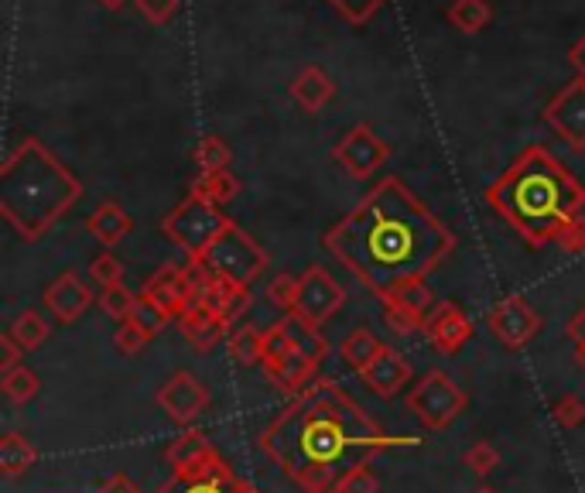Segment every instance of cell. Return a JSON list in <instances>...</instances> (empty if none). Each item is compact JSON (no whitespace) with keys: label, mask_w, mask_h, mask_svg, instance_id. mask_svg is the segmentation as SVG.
Instances as JSON below:
<instances>
[{"label":"cell","mask_w":585,"mask_h":493,"mask_svg":"<svg viewBox=\"0 0 585 493\" xmlns=\"http://www.w3.org/2000/svg\"><path fill=\"white\" fill-rule=\"evenodd\" d=\"M257 445L301 493H333L350 469L421 439L390 436L336 380L315 377L264 425Z\"/></svg>","instance_id":"cell-1"},{"label":"cell","mask_w":585,"mask_h":493,"mask_svg":"<svg viewBox=\"0 0 585 493\" xmlns=\"http://www.w3.org/2000/svg\"><path fill=\"white\" fill-rule=\"evenodd\" d=\"M486 206L531 250L558 241V233L585 209V185L561 165L545 144H531L517 161L483 192Z\"/></svg>","instance_id":"cell-3"},{"label":"cell","mask_w":585,"mask_h":493,"mask_svg":"<svg viewBox=\"0 0 585 493\" xmlns=\"http://www.w3.org/2000/svg\"><path fill=\"white\" fill-rule=\"evenodd\" d=\"M230 223L233 220L223 217L220 206H212L206 199H195V196H185L161 220V233L188 257V261H195V257H199L216 237H220Z\"/></svg>","instance_id":"cell-6"},{"label":"cell","mask_w":585,"mask_h":493,"mask_svg":"<svg viewBox=\"0 0 585 493\" xmlns=\"http://www.w3.org/2000/svg\"><path fill=\"white\" fill-rule=\"evenodd\" d=\"M176 477H182V480H188V483H220V486H230L236 477H233V466L216 453H206V456H199L195 463H188V466H182V469H176Z\"/></svg>","instance_id":"cell-25"},{"label":"cell","mask_w":585,"mask_h":493,"mask_svg":"<svg viewBox=\"0 0 585 493\" xmlns=\"http://www.w3.org/2000/svg\"><path fill=\"white\" fill-rule=\"evenodd\" d=\"M96 306L110 315V319H117V323H127L130 315H134V309H138V295L130 291L127 285H114V288H100V295H96Z\"/></svg>","instance_id":"cell-33"},{"label":"cell","mask_w":585,"mask_h":493,"mask_svg":"<svg viewBox=\"0 0 585 493\" xmlns=\"http://www.w3.org/2000/svg\"><path fill=\"white\" fill-rule=\"evenodd\" d=\"M490 17H493L490 0H452L448 4V21L466 35L483 31L490 25Z\"/></svg>","instance_id":"cell-29"},{"label":"cell","mask_w":585,"mask_h":493,"mask_svg":"<svg viewBox=\"0 0 585 493\" xmlns=\"http://www.w3.org/2000/svg\"><path fill=\"white\" fill-rule=\"evenodd\" d=\"M346 306V288L322 264H309L298 285V306L295 315H301L312 326H325L329 319Z\"/></svg>","instance_id":"cell-9"},{"label":"cell","mask_w":585,"mask_h":493,"mask_svg":"<svg viewBox=\"0 0 585 493\" xmlns=\"http://www.w3.org/2000/svg\"><path fill=\"white\" fill-rule=\"evenodd\" d=\"M575 360H578V367H582V371H585V347H582V350H578V353H575Z\"/></svg>","instance_id":"cell-51"},{"label":"cell","mask_w":585,"mask_h":493,"mask_svg":"<svg viewBox=\"0 0 585 493\" xmlns=\"http://www.w3.org/2000/svg\"><path fill=\"white\" fill-rule=\"evenodd\" d=\"M277 326L285 329V339H288V347L291 350H298V353H306V356H312V360H325L329 356V339L322 336V329L318 326H312V323H306L301 315H295V312H285L277 319Z\"/></svg>","instance_id":"cell-21"},{"label":"cell","mask_w":585,"mask_h":493,"mask_svg":"<svg viewBox=\"0 0 585 493\" xmlns=\"http://www.w3.org/2000/svg\"><path fill=\"white\" fill-rule=\"evenodd\" d=\"M100 4H103V8H110V11H117V8L127 4V0H100Z\"/></svg>","instance_id":"cell-50"},{"label":"cell","mask_w":585,"mask_h":493,"mask_svg":"<svg viewBox=\"0 0 585 493\" xmlns=\"http://www.w3.org/2000/svg\"><path fill=\"white\" fill-rule=\"evenodd\" d=\"M566 336L575 342V350H582L585 347V309H578L569 323H566Z\"/></svg>","instance_id":"cell-46"},{"label":"cell","mask_w":585,"mask_h":493,"mask_svg":"<svg viewBox=\"0 0 585 493\" xmlns=\"http://www.w3.org/2000/svg\"><path fill=\"white\" fill-rule=\"evenodd\" d=\"M230 161H233V155L220 134H206L199 144H195V165H199V171H226Z\"/></svg>","instance_id":"cell-34"},{"label":"cell","mask_w":585,"mask_h":493,"mask_svg":"<svg viewBox=\"0 0 585 493\" xmlns=\"http://www.w3.org/2000/svg\"><path fill=\"white\" fill-rule=\"evenodd\" d=\"M41 302H46V309H49V315L55 319V323L73 326L86 315V309L96 302V295L76 271H62L55 282L46 288V295H41Z\"/></svg>","instance_id":"cell-14"},{"label":"cell","mask_w":585,"mask_h":493,"mask_svg":"<svg viewBox=\"0 0 585 493\" xmlns=\"http://www.w3.org/2000/svg\"><path fill=\"white\" fill-rule=\"evenodd\" d=\"M17 342H21V350L25 353H31V350H38L41 342H46L49 336H52V323L41 312H35V309H25V312H17V319L11 323V329H8Z\"/></svg>","instance_id":"cell-28"},{"label":"cell","mask_w":585,"mask_h":493,"mask_svg":"<svg viewBox=\"0 0 585 493\" xmlns=\"http://www.w3.org/2000/svg\"><path fill=\"white\" fill-rule=\"evenodd\" d=\"M90 277L100 285V288H114V285H123V264L110 250L96 254L90 261Z\"/></svg>","instance_id":"cell-36"},{"label":"cell","mask_w":585,"mask_h":493,"mask_svg":"<svg viewBox=\"0 0 585 493\" xmlns=\"http://www.w3.org/2000/svg\"><path fill=\"white\" fill-rule=\"evenodd\" d=\"M566 254H585V217L572 220L566 230L558 233V241H555Z\"/></svg>","instance_id":"cell-43"},{"label":"cell","mask_w":585,"mask_h":493,"mask_svg":"<svg viewBox=\"0 0 585 493\" xmlns=\"http://www.w3.org/2000/svg\"><path fill=\"white\" fill-rule=\"evenodd\" d=\"M236 192H240V179L233 176V171H199V176L192 179L188 185V196L195 199H206L212 206H226L236 199Z\"/></svg>","instance_id":"cell-23"},{"label":"cell","mask_w":585,"mask_h":493,"mask_svg":"<svg viewBox=\"0 0 585 493\" xmlns=\"http://www.w3.org/2000/svg\"><path fill=\"white\" fill-rule=\"evenodd\" d=\"M411 374H415V367H411V360L407 353H401L398 347H390V342H384L380 353L370 360V367H366L360 377L366 384V391L390 401V398H398L407 384H411Z\"/></svg>","instance_id":"cell-16"},{"label":"cell","mask_w":585,"mask_h":493,"mask_svg":"<svg viewBox=\"0 0 585 493\" xmlns=\"http://www.w3.org/2000/svg\"><path fill=\"white\" fill-rule=\"evenodd\" d=\"M298 285H301V277H295V274H277L274 282L268 285V302L271 306H277L281 312H295V306H298Z\"/></svg>","instance_id":"cell-35"},{"label":"cell","mask_w":585,"mask_h":493,"mask_svg":"<svg viewBox=\"0 0 585 493\" xmlns=\"http://www.w3.org/2000/svg\"><path fill=\"white\" fill-rule=\"evenodd\" d=\"M472 493H496V490H493V486H476Z\"/></svg>","instance_id":"cell-52"},{"label":"cell","mask_w":585,"mask_h":493,"mask_svg":"<svg viewBox=\"0 0 585 493\" xmlns=\"http://www.w3.org/2000/svg\"><path fill=\"white\" fill-rule=\"evenodd\" d=\"M384 319H387V326L394 329L398 336H411V333H421L425 329V319L428 312L415 309L411 302H404V298H384Z\"/></svg>","instance_id":"cell-30"},{"label":"cell","mask_w":585,"mask_h":493,"mask_svg":"<svg viewBox=\"0 0 585 493\" xmlns=\"http://www.w3.org/2000/svg\"><path fill=\"white\" fill-rule=\"evenodd\" d=\"M0 391H4V398L11 404H28L41 391V377L31 367L21 363V367H14V371H8L4 377H0Z\"/></svg>","instance_id":"cell-31"},{"label":"cell","mask_w":585,"mask_h":493,"mask_svg":"<svg viewBox=\"0 0 585 493\" xmlns=\"http://www.w3.org/2000/svg\"><path fill=\"white\" fill-rule=\"evenodd\" d=\"M206 453H212L209 436L199 432V428H188V432H182V436H176V439L168 442V449H165V463L171 466V473H176V469L195 463V459L206 456Z\"/></svg>","instance_id":"cell-26"},{"label":"cell","mask_w":585,"mask_h":493,"mask_svg":"<svg viewBox=\"0 0 585 493\" xmlns=\"http://www.w3.org/2000/svg\"><path fill=\"white\" fill-rule=\"evenodd\" d=\"M333 158L336 165L346 168V176L363 182V179H374L377 171L387 165L390 158V144L374 131L370 124H356L350 134H346L342 141H336L333 147Z\"/></svg>","instance_id":"cell-8"},{"label":"cell","mask_w":585,"mask_h":493,"mask_svg":"<svg viewBox=\"0 0 585 493\" xmlns=\"http://www.w3.org/2000/svg\"><path fill=\"white\" fill-rule=\"evenodd\" d=\"M329 4L339 11V17L342 21H350V25H366V21H370L384 4H387V0H329Z\"/></svg>","instance_id":"cell-38"},{"label":"cell","mask_w":585,"mask_h":493,"mask_svg":"<svg viewBox=\"0 0 585 493\" xmlns=\"http://www.w3.org/2000/svg\"><path fill=\"white\" fill-rule=\"evenodd\" d=\"M21 356H25V350H21V342H17L11 333L0 336V374H8V371L21 367Z\"/></svg>","instance_id":"cell-45"},{"label":"cell","mask_w":585,"mask_h":493,"mask_svg":"<svg viewBox=\"0 0 585 493\" xmlns=\"http://www.w3.org/2000/svg\"><path fill=\"white\" fill-rule=\"evenodd\" d=\"M226 493H260V486L250 483V480H240V477H236V480L226 486Z\"/></svg>","instance_id":"cell-49"},{"label":"cell","mask_w":585,"mask_h":493,"mask_svg":"<svg viewBox=\"0 0 585 493\" xmlns=\"http://www.w3.org/2000/svg\"><path fill=\"white\" fill-rule=\"evenodd\" d=\"M486 329L504 342L507 350H524L541 333V315L528 306L524 295H507L486 312Z\"/></svg>","instance_id":"cell-11"},{"label":"cell","mask_w":585,"mask_h":493,"mask_svg":"<svg viewBox=\"0 0 585 493\" xmlns=\"http://www.w3.org/2000/svg\"><path fill=\"white\" fill-rule=\"evenodd\" d=\"M421 336L431 342V350H439L445 356H455L472 339V323H469V315L455 302H439L435 309L428 312Z\"/></svg>","instance_id":"cell-15"},{"label":"cell","mask_w":585,"mask_h":493,"mask_svg":"<svg viewBox=\"0 0 585 493\" xmlns=\"http://www.w3.org/2000/svg\"><path fill=\"white\" fill-rule=\"evenodd\" d=\"M260 367H264V377H268V384H271L274 391L295 398V394H301L315 380L318 360L298 353V350H288V353L268 356L264 363H260Z\"/></svg>","instance_id":"cell-17"},{"label":"cell","mask_w":585,"mask_h":493,"mask_svg":"<svg viewBox=\"0 0 585 493\" xmlns=\"http://www.w3.org/2000/svg\"><path fill=\"white\" fill-rule=\"evenodd\" d=\"M195 268H203L216 277H226L236 288H250V282H257L260 274L268 271L271 257L260 247L247 230H240L236 223H230L220 237H216L195 261H188Z\"/></svg>","instance_id":"cell-5"},{"label":"cell","mask_w":585,"mask_h":493,"mask_svg":"<svg viewBox=\"0 0 585 493\" xmlns=\"http://www.w3.org/2000/svg\"><path fill=\"white\" fill-rule=\"evenodd\" d=\"M545 124L572 152H585V79L575 76L548 100Z\"/></svg>","instance_id":"cell-10"},{"label":"cell","mask_w":585,"mask_h":493,"mask_svg":"<svg viewBox=\"0 0 585 493\" xmlns=\"http://www.w3.org/2000/svg\"><path fill=\"white\" fill-rule=\"evenodd\" d=\"M127 323H130V326H138L147 339H155V336L165 333V326L171 323V315H168L158 302H151V298L138 295V309H134V315L127 319Z\"/></svg>","instance_id":"cell-32"},{"label":"cell","mask_w":585,"mask_h":493,"mask_svg":"<svg viewBox=\"0 0 585 493\" xmlns=\"http://www.w3.org/2000/svg\"><path fill=\"white\" fill-rule=\"evenodd\" d=\"M333 96H336V82L325 76L318 66L301 69L295 76V82H291V100L301 106V111H309V114H318Z\"/></svg>","instance_id":"cell-20"},{"label":"cell","mask_w":585,"mask_h":493,"mask_svg":"<svg viewBox=\"0 0 585 493\" xmlns=\"http://www.w3.org/2000/svg\"><path fill=\"white\" fill-rule=\"evenodd\" d=\"M404 404L428 432H442L469 408V394L445 371H428L418 384H411Z\"/></svg>","instance_id":"cell-7"},{"label":"cell","mask_w":585,"mask_h":493,"mask_svg":"<svg viewBox=\"0 0 585 493\" xmlns=\"http://www.w3.org/2000/svg\"><path fill=\"white\" fill-rule=\"evenodd\" d=\"M322 244L384 298L404 285L428 282L455 250V233L398 176H387L333 230H325Z\"/></svg>","instance_id":"cell-2"},{"label":"cell","mask_w":585,"mask_h":493,"mask_svg":"<svg viewBox=\"0 0 585 493\" xmlns=\"http://www.w3.org/2000/svg\"><path fill=\"white\" fill-rule=\"evenodd\" d=\"M82 196V182L38 138H21L0 165V217L25 241H41Z\"/></svg>","instance_id":"cell-4"},{"label":"cell","mask_w":585,"mask_h":493,"mask_svg":"<svg viewBox=\"0 0 585 493\" xmlns=\"http://www.w3.org/2000/svg\"><path fill=\"white\" fill-rule=\"evenodd\" d=\"M333 493H380V480H377V473L370 469V463H363V466L350 469V473H346V477L336 483Z\"/></svg>","instance_id":"cell-39"},{"label":"cell","mask_w":585,"mask_h":493,"mask_svg":"<svg viewBox=\"0 0 585 493\" xmlns=\"http://www.w3.org/2000/svg\"><path fill=\"white\" fill-rule=\"evenodd\" d=\"M141 295L151 298V302H158L171 319H176V323H179V319H182L195 302H199V291H195V277H192L188 264H185V268H179V264L158 268V271L144 282Z\"/></svg>","instance_id":"cell-13"},{"label":"cell","mask_w":585,"mask_h":493,"mask_svg":"<svg viewBox=\"0 0 585 493\" xmlns=\"http://www.w3.org/2000/svg\"><path fill=\"white\" fill-rule=\"evenodd\" d=\"M134 4L151 25H165V21H171L179 11V0H134Z\"/></svg>","instance_id":"cell-42"},{"label":"cell","mask_w":585,"mask_h":493,"mask_svg":"<svg viewBox=\"0 0 585 493\" xmlns=\"http://www.w3.org/2000/svg\"><path fill=\"white\" fill-rule=\"evenodd\" d=\"M569 62H572V69H575V76H582L585 79V35L575 41L572 46V52H569Z\"/></svg>","instance_id":"cell-48"},{"label":"cell","mask_w":585,"mask_h":493,"mask_svg":"<svg viewBox=\"0 0 585 493\" xmlns=\"http://www.w3.org/2000/svg\"><path fill=\"white\" fill-rule=\"evenodd\" d=\"M226 353L240 363V367H253L264 363V329L257 326H236L226 339Z\"/></svg>","instance_id":"cell-27"},{"label":"cell","mask_w":585,"mask_h":493,"mask_svg":"<svg viewBox=\"0 0 585 493\" xmlns=\"http://www.w3.org/2000/svg\"><path fill=\"white\" fill-rule=\"evenodd\" d=\"M155 404L176 425H192L209 408V388L192 371H176L158 388Z\"/></svg>","instance_id":"cell-12"},{"label":"cell","mask_w":585,"mask_h":493,"mask_svg":"<svg viewBox=\"0 0 585 493\" xmlns=\"http://www.w3.org/2000/svg\"><path fill=\"white\" fill-rule=\"evenodd\" d=\"M35 463H38V449L31 445L28 436L8 432L4 439H0V477H4V480L25 477Z\"/></svg>","instance_id":"cell-22"},{"label":"cell","mask_w":585,"mask_h":493,"mask_svg":"<svg viewBox=\"0 0 585 493\" xmlns=\"http://www.w3.org/2000/svg\"><path fill=\"white\" fill-rule=\"evenodd\" d=\"M147 342H151V339H147L138 326H130V323H120L117 333H114V347H117L123 356H138V353L147 347Z\"/></svg>","instance_id":"cell-41"},{"label":"cell","mask_w":585,"mask_h":493,"mask_svg":"<svg viewBox=\"0 0 585 493\" xmlns=\"http://www.w3.org/2000/svg\"><path fill=\"white\" fill-rule=\"evenodd\" d=\"M380 347L384 342L366 329V326H356L350 336H346L342 342H339V356L346 360V367L350 371H356V374H363L366 367H370V360L380 353Z\"/></svg>","instance_id":"cell-24"},{"label":"cell","mask_w":585,"mask_h":493,"mask_svg":"<svg viewBox=\"0 0 585 493\" xmlns=\"http://www.w3.org/2000/svg\"><path fill=\"white\" fill-rule=\"evenodd\" d=\"M86 230L93 233V237L110 250V247H117L130 230H134V220L127 217V209L120 206V203H114V199H103L90 217H86Z\"/></svg>","instance_id":"cell-19"},{"label":"cell","mask_w":585,"mask_h":493,"mask_svg":"<svg viewBox=\"0 0 585 493\" xmlns=\"http://www.w3.org/2000/svg\"><path fill=\"white\" fill-rule=\"evenodd\" d=\"M551 415H555V421L561 428H569V432H572V428L585 425V401L578 394H561L551 404Z\"/></svg>","instance_id":"cell-40"},{"label":"cell","mask_w":585,"mask_h":493,"mask_svg":"<svg viewBox=\"0 0 585 493\" xmlns=\"http://www.w3.org/2000/svg\"><path fill=\"white\" fill-rule=\"evenodd\" d=\"M463 466H469L476 477H490L496 466H500V453L490 442H472L463 453Z\"/></svg>","instance_id":"cell-37"},{"label":"cell","mask_w":585,"mask_h":493,"mask_svg":"<svg viewBox=\"0 0 585 493\" xmlns=\"http://www.w3.org/2000/svg\"><path fill=\"white\" fill-rule=\"evenodd\" d=\"M100 493H141V486L130 480V477H123V473H114L110 480H106V486H103Z\"/></svg>","instance_id":"cell-47"},{"label":"cell","mask_w":585,"mask_h":493,"mask_svg":"<svg viewBox=\"0 0 585 493\" xmlns=\"http://www.w3.org/2000/svg\"><path fill=\"white\" fill-rule=\"evenodd\" d=\"M158 493H226V486H220V483H188V480L171 473V480L161 483Z\"/></svg>","instance_id":"cell-44"},{"label":"cell","mask_w":585,"mask_h":493,"mask_svg":"<svg viewBox=\"0 0 585 493\" xmlns=\"http://www.w3.org/2000/svg\"><path fill=\"white\" fill-rule=\"evenodd\" d=\"M179 329H182V339L192 342L195 350H212L216 342H220L226 333H230V323L223 315H216L203 306H192L182 319H179Z\"/></svg>","instance_id":"cell-18"}]
</instances>
